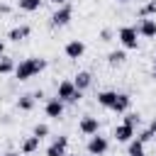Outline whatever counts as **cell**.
<instances>
[{
    "mask_svg": "<svg viewBox=\"0 0 156 156\" xmlns=\"http://www.w3.org/2000/svg\"><path fill=\"white\" fill-rule=\"evenodd\" d=\"M44 68H46V58H41V56H29V58H22V61L17 63L15 76H17V80H29V78H34L37 73H41Z\"/></svg>",
    "mask_w": 156,
    "mask_h": 156,
    "instance_id": "6da1fadb",
    "label": "cell"
},
{
    "mask_svg": "<svg viewBox=\"0 0 156 156\" xmlns=\"http://www.w3.org/2000/svg\"><path fill=\"white\" fill-rule=\"evenodd\" d=\"M117 39H119V44H122L124 51H127V49H129V51H136V49H139V32H136V27H132V24L119 27Z\"/></svg>",
    "mask_w": 156,
    "mask_h": 156,
    "instance_id": "7a4b0ae2",
    "label": "cell"
},
{
    "mask_svg": "<svg viewBox=\"0 0 156 156\" xmlns=\"http://www.w3.org/2000/svg\"><path fill=\"white\" fill-rule=\"evenodd\" d=\"M56 98H58L61 102H78V100L83 98V93L73 85V80H61L58 88H56Z\"/></svg>",
    "mask_w": 156,
    "mask_h": 156,
    "instance_id": "3957f363",
    "label": "cell"
},
{
    "mask_svg": "<svg viewBox=\"0 0 156 156\" xmlns=\"http://www.w3.org/2000/svg\"><path fill=\"white\" fill-rule=\"evenodd\" d=\"M71 20H73V7L71 5L56 7V12L51 15V27H66Z\"/></svg>",
    "mask_w": 156,
    "mask_h": 156,
    "instance_id": "277c9868",
    "label": "cell"
},
{
    "mask_svg": "<svg viewBox=\"0 0 156 156\" xmlns=\"http://www.w3.org/2000/svg\"><path fill=\"white\" fill-rule=\"evenodd\" d=\"M78 129H80V134H85V136H95V134H100V122H98V117L85 115V117H80Z\"/></svg>",
    "mask_w": 156,
    "mask_h": 156,
    "instance_id": "5b68a950",
    "label": "cell"
},
{
    "mask_svg": "<svg viewBox=\"0 0 156 156\" xmlns=\"http://www.w3.org/2000/svg\"><path fill=\"white\" fill-rule=\"evenodd\" d=\"M107 149H110V141H107L105 136L95 134V136L88 139V154H90V156H102Z\"/></svg>",
    "mask_w": 156,
    "mask_h": 156,
    "instance_id": "8992f818",
    "label": "cell"
},
{
    "mask_svg": "<svg viewBox=\"0 0 156 156\" xmlns=\"http://www.w3.org/2000/svg\"><path fill=\"white\" fill-rule=\"evenodd\" d=\"M63 105H66V102H61L58 98H49V100H46V105H44V112H46V117H51V119H58V117H63Z\"/></svg>",
    "mask_w": 156,
    "mask_h": 156,
    "instance_id": "52a82bcc",
    "label": "cell"
},
{
    "mask_svg": "<svg viewBox=\"0 0 156 156\" xmlns=\"http://www.w3.org/2000/svg\"><path fill=\"white\" fill-rule=\"evenodd\" d=\"M112 136H115L119 144H129V141L134 139V127L122 122V124H117V127H115V134H112Z\"/></svg>",
    "mask_w": 156,
    "mask_h": 156,
    "instance_id": "ba28073f",
    "label": "cell"
},
{
    "mask_svg": "<svg viewBox=\"0 0 156 156\" xmlns=\"http://www.w3.org/2000/svg\"><path fill=\"white\" fill-rule=\"evenodd\" d=\"M136 32H139V37H144V39H156V20L144 17V20L136 24Z\"/></svg>",
    "mask_w": 156,
    "mask_h": 156,
    "instance_id": "9c48e42d",
    "label": "cell"
},
{
    "mask_svg": "<svg viewBox=\"0 0 156 156\" xmlns=\"http://www.w3.org/2000/svg\"><path fill=\"white\" fill-rule=\"evenodd\" d=\"M63 54H66L68 58H80V56L85 54V44H83L80 39H71V41L63 46Z\"/></svg>",
    "mask_w": 156,
    "mask_h": 156,
    "instance_id": "30bf717a",
    "label": "cell"
},
{
    "mask_svg": "<svg viewBox=\"0 0 156 156\" xmlns=\"http://www.w3.org/2000/svg\"><path fill=\"white\" fill-rule=\"evenodd\" d=\"M66 146H68V136H56L49 149H46V156H66Z\"/></svg>",
    "mask_w": 156,
    "mask_h": 156,
    "instance_id": "8fae6325",
    "label": "cell"
},
{
    "mask_svg": "<svg viewBox=\"0 0 156 156\" xmlns=\"http://www.w3.org/2000/svg\"><path fill=\"white\" fill-rule=\"evenodd\" d=\"M73 85L83 93V90H88L90 85H93V73L90 71H78L76 73V78H73Z\"/></svg>",
    "mask_w": 156,
    "mask_h": 156,
    "instance_id": "7c38bea8",
    "label": "cell"
},
{
    "mask_svg": "<svg viewBox=\"0 0 156 156\" xmlns=\"http://www.w3.org/2000/svg\"><path fill=\"white\" fill-rule=\"evenodd\" d=\"M129 105H132V98H129L127 93H117V100H115V105H112V112L124 115V112L129 110Z\"/></svg>",
    "mask_w": 156,
    "mask_h": 156,
    "instance_id": "4fadbf2b",
    "label": "cell"
},
{
    "mask_svg": "<svg viewBox=\"0 0 156 156\" xmlns=\"http://www.w3.org/2000/svg\"><path fill=\"white\" fill-rule=\"evenodd\" d=\"M29 34H32L29 24H20V27H12V29L7 32V39H12V41H22V39H27Z\"/></svg>",
    "mask_w": 156,
    "mask_h": 156,
    "instance_id": "5bb4252c",
    "label": "cell"
},
{
    "mask_svg": "<svg viewBox=\"0 0 156 156\" xmlns=\"http://www.w3.org/2000/svg\"><path fill=\"white\" fill-rule=\"evenodd\" d=\"M115 100H117V93H115V90H102V93H98V102H100L102 107H107V110H112Z\"/></svg>",
    "mask_w": 156,
    "mask_h": 156,
    "instance_id": "9a60e30c",
    "label": "cell"
},
{
    "mask_svg": "<svg viewBox=\"0 0 156 156\" xmlns=\"http://www.w3.org/2000/svg\"><path fill=\"white\" fill-rule=\"evenodd\" d=\"M124 61H127V51L124 49H115V51L107 54V63L110 66H122Z\"/></svg>",
    "mask_w": 156,
    "mask_h": 156,
    "instance_id": "2e32d148",
    "label": "cell"
},
{
    "mask_svg": "<svg viewBox=\"0 0 156 156\" xmlns=\"http://www.w3.org/2000/svg\"><path fill=\"white\" fill-rule=\"evenodd\" d=\"M39 141H41V139H37L34 134L27 136V139L22 141V146H20V154H34V151L39 149Z\"/></svg>",
    "mask_w": 156,
    "mask_h": 156,
    "instance_id": "e0dca14e",
    "label": "cell"
},
{
    "mask_svg": "<svg viewBox=\"0 0 156 156\" xmlns=\"http://www.w3.org/2000/svg\"><path fill=\"white\" fill-rule=\"evenodd\" d=\"M34 105H37V98H34V95H20V98H17V107H20L22 112L34 110Z\"/></svg>",
    "mask_w": 156,
    "mask_h": 156,
    "instance_id": "ac0fdd59",
    "label": "cell"
},
{
    "mask_svg": "<svg viewBox=\"0 0 156 156\" xmlns=\"http://www.w3.org/2000/svg\"><path fill=\"white\" fill-rule=\"evenodd\" d=\"M17 63L10 58V56H0V76H7V73H15Z\"/></svg>",
    "mask_w": 156,
    "mask_h": 156,
    "instance_id": "d6986e66",
    "label": "cell"
},
{
    "mask_svg": "<svg viewBox=\"0 0 156 156\" xmlns=\"http://www.w3.org/2000/svg\"><path fill=\"white\" fill-rule=\"evenodd\" d=\"M17 5H20V10H24V12H37V10L41 7V0H17Z\"/></svg>",
    "mask_w": 156,
    "mask_h": 156,
    "instance_id": "ffe728a7",
    "label": "cell"
},
{
    "mask_svg": "<svg viewBox=\"0 0 156 156\" xmlns=\"http://www.w3.org/2000/svg\"><path fill=\"white\" fill-rule=\"evenodd\" d=\"M127 151H129V156H136V154H144V144L134 136L129 144H127Z\"/></svg>",
    "mask_w": 156,
    "mask_h": 156,
    "instance_id": "44dd1931",
    "label": "cell"
},
{
    "mask_svg": "<svg viewBox=\"0 0 156 156\" xmlns=\"http://www.w3.org/2000/svg\"><path fill=\"white\" fill-rule=\"evenodd\" d=\"M139 15H141V17H151V15H156V0H149V2L139 10Z\"/></svg>",
    "mask_w": 156,
    "mask_h": 156,
    "instance_id": "7402d4cb",
    "label": "cell"
},
{
    "mask_svg": "<svg viewBox=\"0 0 156 156\" xmlns=\"http://www.w3.org/2000/svg\"><path fill=\"white\" fill-rule=\"evenodd\" d=\"M32 134H34L37 139H44V136H49V124H44V122H41V124H37Z\"/></svg>",
    "mask_w": 156,
    "mask_h": 156,
    "instance_id": "603a6c76",
    "label": "cell"
},
{
    "mask_svg": "<svg viewBox=\"0 0 156 156\" xmlns=\"http://www.w3.org/2000/svg\"><path fill=\"white\" fill-rule=\"evenodd\" d=\"M124 124H139V115H134V112H124Z\"/></svg>",
    "mask_w": 156,
    "mask_h": 156,
    "instance_id": "cb8c5ba5",
    "label": "cell"
},
{
    "mask_svg": "<svg viewBox=\"0 0 156 156\" xmlns=\"http://www.w3.org/2000/svg\"><path fill=\"white\" fill-rule=\"evenodd\" d=\"M136 139H139L141 144H146V141H151V139H154V134H151V129H144V132H141Z\"/></svg>",
    "mask_w": 156,
    "mask_h": 156,
    "instance_id": "d4e9b609",
    "label": "cell"
},
{
    "mask_svg": "<svg viewBox=\"0 0 156 156\" xmlns=\"http://www.w3.org/2000/svg\"><path fill=\"white\" fill-rule=\"evenodd\" d=\"M100 39H102V41H110V39H112V29H102V32H100Z\"/></svg>",
    "mask_w": 156,
    "mask_h": 156,
    "instance_id": "484cf974",
    "label": "cell"
},
{
    "mask_svg": "<svg viewBox=\"0 0 156 156\" xmlns=\"http://www.w3.org/2000/svg\"><path fill=\"white\" fill-rule=\"evenodd\" d=\"M51 5H56V7H63V5H68V0H49Z\"/></svg>",
    "mask_w": 156,
    "mask_h": 156,
    "instance_id": "4316f807",
    "label": "cell"
},
{
    "mask_svg": "<svg viewBox=\"0 0 156 156\" xmlns=\"http://www.w3.org/2000/svg\"><path fill=\"white\" fill-rule=\"evenodd\" d=\"M0 12H2V15H7V12H10V5H5V2H0Z\"/></svg>",
    "mask_w": 156,
    "mask_h": 156,
    "instance_id": "83f0119b",
    "label": "cell"
},
{
    "mask_svg": "<svg viewBox=\"0 0 156 156\" xmlns=\"http://www.w3.org/2000/svg\"><path fill=\"white\" fill-rule=\"evenodd\" d=\"M149 129H151V134H154V136H156V117H154V119H151V124H149Z\"/></svg>",
    "mask_w": 156,
    "mask_h": 156,
    "instance_id": "f1b7e54d",
    "label": "cell"
},
{
    "mask_svg": "<svg viewBox=\"0 0 156 156\" xmlns=\"http://www.w3.org/2000/svg\"><path fill=\"white\" fill-rule=\"evenodd\" d=\"M0 56H5V41L0 39Z\"/></svg>",
    "mask_w": 156,
    "mask_h": 156,
    "instance_id": "f546056e",
    "label": "cell"
},
{
    "mask_svg": "<svg viewBox=\"0 0 156 156\" xmlns=\"http://www.w3.org/2000/svg\"><path fill=\"white\" fill-rule=\"evenodd\" d=\"M5 156H22V154H20V151H7Z\"/></svg>",
    "mask_w": 156,
    "mask_h": 156,
    "instance_id": "4dcf8cb0",
    "label": "cell"
},
{
    "mask_svg": "<svg viewBox=\"0 0 156 156\" xmlns=\"http://www.w3.org/2000/svg\"><path fill=\"white\" fill-rule=\"evenodd\" d=\"M154 78H156V58H154Z\"/></svg>",
    "mask_w": 156,
    "mask_h": 156,
    "instance_id": "1f68e13d",
    "label": "cell"
},
{
    "mask_svg": "<svg viewBox=\"0 0 156 156\" xmlns=\"http://www.w3.org/2000/svg\"><path fill=\"white\" fill-rule=\"evenodd\" d=\"M117 2H129V0H117Z\"/></svg>",
    "mask_w": 156,
    "mask_h": 156,
    "instance_id": "d6a6232c",
    "label": "cell"
},
{
    "mask_svg": "<svg viewBox=\"0 0 156 156\" xmlns=\"http://www.w3.org/2000/svg\"><path fill=\"white\" fill-rule=\"evenodd\" d=\"M136 156H144V154H136Z\"/></svg>",
    "mask_w": 156,
    "mask_h": 156,
    "instance_id": "836d02e7",
    "label": "cell"
},
{
    "mask_svg": "<svg viewBox=\"0 0 156 156\" xmlns=\"http://www.w3.org/2000/svg\"><path fill=\"white\" fill-rule=\"evenodd\" d=\"M66 156H71V154H66Z\"/></svg>",
    "mask_w": 156,
    "mask_h": 156,
    "instance_id": "e575fe53",
    "label": "cell"
}]
</instances>
